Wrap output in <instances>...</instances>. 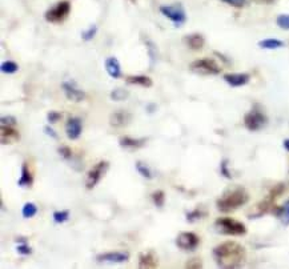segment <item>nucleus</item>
<instances>
[{"mask_svg": "<svg viewBox=\"0 0 289 269\" xmlns=\"http://www.w3.org/2000/svg\"><path fill=\"white\" fill-rule=\"evenodd\" d=\"M213 259L220 268H239L245 260V248L236 241H225L213 248Z\"/></svg>", "mask_w": 289, "mask_h": 269, "instance_id": "1", "label": "nucleus"}, {"mask_svg": "<svg viewBox=\"0 0 289 269\" xmlns=\"http://www.w3.org/2000/svg\"><path fill=\"white\" fill-rule=\"evenodd\" d=\"M249 200V195L248 192L241 187H237L233 190H226L223 193L219 200L216 201V206L220 212L228 213L240 208V206H245Z\"/></svg>", "mask_w": 289, "mask_h": 269, "instance_id": "2", "label": "nucleus"}, {"mask_svg": "<svg viewBox=\"0 0 289 269\" xmlns=\"http://www.w3.org/2000/svg\"><path fill=\"white\" fill-rule=\"evenodd\" d=\"M215 229L221 235L226 236H244L247 227L241 222H237L231 217H220L215 222Z\"/></svg>", "mask_w": 289, "mask_h": 269, "instance_id": "3", "label": "nucleus"}, {"mask_svg": "<svg viewBox=\"0 0 289 269\" xmlns=\"http://www.w3.org/2000/svg\"><path fill=\"white\" fill-rule=\"evenodd\" d=\"M190 69L193 74L204 75V76H208V75H219L221 71L220 65L216 63L213 59L208 58L194 60L193 63H191Z\"/></svg>", "mask_w": 289, "mask_h": 269, "instance_id": "4", "label": "nucleus"}, {"mask_svg": "<svg viewBox=\"0 0 289 269\" xmlns=\"http://www.w3.org/2000/svg\"><path fill=\"white\" fill-rule=\"evenodd\" d=\"M69 12H71V3L67 1V0H63V1L56 3L52 8H49L47 11L44 14V19L48 23H62V21L67 19Z\"/></svg>", "mask_w": 289, "mask_h": 269, "instance_id": "5", "label": "nucleus"}, {"mask_svg": "<svg viewBox=\"0 0 289 269\" xmlns=\"http://www.w3.org/2000/svg\"><path fill=\"white\" fill-rule=\"evenodd\" d=\"M160 12L174 23L175 27H181L187 21V12L181 4L161 5Z\"/></svg>", "mask_w": 289, "mask_h": 269, "instance_id": "6", "label": "nucleus"}, {"mask_svg": "<svg viewBox=\"0 0 289 269\" xmlns=\"http://www.w3.org/2000/svg\"><path fill=\"white\" fill-rule=\"evenodd\" d=\"M267 124H268V117L257 110H252L245 113V116H244V126L251 132L261 131Z\"/></svg>", "mask_w": 289, "mask_h": 269, "instance_id": "7", "label": "nucleus"}, {"mask_svg": "<svg viewBox=\"0 0 289 269\" xmlns=\"http://www.w3.org/2000/svg\"><path fill=\"white\" fill-rule=\"evenodd\" d=\"M110 168V163L101 160L97 164H95L92 168L90 169V172L87 174V179H85V188L87 190H94L96 185L99 184V181L103 179V176L105 174V172Z\"/></svg>", "mask_w": 289, "mask_h": 269, "instance_id": "8", "label": "nucleus"}, {"mask_svg": "<svg viewBox=\"0 0 289 269\" xmlns=\"http://www.w3.org/2000/svg\"><path fill=\"white\" fill-rule=\"evenodd\" d=\"M200 238L199 236L193 232H181L176 237V245L177 248L185 252H192L194 249L199 247Z\"/></svg>", "mask_w": 289, "mask_h": 269, "instance_id": "9", "label": "nucleus"}, {"mask_svg": "<svg viewBox=\"0 0 289 269\" xmlns=\"http://www.w3.org/2000/svg\"><path fill=\"white\" fill-rule=\"evenodd\" d=\"M62 88H63V92L65 97L71 101H75V103H80L85 99V92L83 90H80L79 87L76 85L75 81L69 80V81H64L62 84Z\"/></svg>", "mask_w": 289, "mask_h": 269, "instance_id": "10", "label": "nucleus"}, {"mask_svg": "<svg viewBox=\"0 0 289 269\" xmlns=\"http://www.w3.org/2000/svg\"><path fill=\"white\" fill-rule=\"evenodd\" d=\"M129 260V253L127 251H117V252H105V253H100L96 256V261L97 263H127Z\"/></svg>", "mask_w": 289, "mask_h": 269, "instance_id": "11", "label": "nucleus"}, {"mask_svg": "<svg viewBox=\"0 0 289 269\" xmlns=\"http://www.w3.org/2000/svg\"><path fill=\"white\" fill-rule=\"evenodd\" d=\"M83 132V122L76 116L69 117L65 123V133L69 140H78Z\"/></svg>", "mask_w": 289, "mask_h": 269, "instance_id": "12", "label": "nucleus"}, {"mask_svg": "<svg viewBox=\"0 0 289 269\" xmlns=\"http://www.w3.org/2000/svg\"><path fill=\"white\" fill-rule=\"evenodd\" d=\"M223 79L226 84H229L233 88H237V87L248 84L251 80V76L248 74H225L223 76Z\"/></svg>", "mask_w": 289, "mask_h": 269, "instance_id": "13", "label": "nucleus"}, {"mask_svg": "<svg viewBox=\"0 0 289 269\" xmlns=\"http://www.w3.org/2000/svg\"><path fill=\"white\" fill-rule=\"evenodd\" d=\"M132 115L127 111H117L113 112L110 116V124L112 127H124L128 123H131Z\"/></svg>", "mask_w": 289, "mask_h": 269, "instance_id": "14", "label": "nucleus"}, {"mask_svg": "<svg viewBox=\"0 0 289 269\" xmlns=\"http://www.w3.org/2000/svg\"><path fill=\"white\" fill-rule=\"evenodd\" d=\"M104 67L107 74L110 75L112 79H119V78H121V65L115 56H111V58L105 59Z\"/></svg>", "mask_w": 289, "mask_h": 269, "instance_id": "15", "label": "nucleus"}, {"mask_svg": "<svg viewBox=\"0 0 289 269\" xmlns=\"http://www.w3.org/2000/svg\"><path fill=\"white\" fill-rule=\"evenodd\" d=\"M147 142V139H133V137H128V136H123L119 139V145L124 149H139L145 145Z\"/></svg>", "mask_w": 289, "mask_h": 269, "instance_id": "16", "label": "nucleus"}, {"mask_svg": "<svg viewBox=\"0 0 289 269\" xmlns=\"http://www.w3.org/2000/svg\"><path fill=\"white\" fill-rule=\"evenodd\" d=\"M19 139H20V135H19V132L16 129H14V127L1 126V144L3 145L17 142Z\"/></svg>", "mask_w": 289, "mask_h": 269, "instance_id": "17", "label": "nucleus"}, {"mask_svg": "<svg viewBox=\"0 0 289 269\" xmlns=\"http://www.w3.org/2000/svg\"><path fill=\"white\" fill-rule=\"evenodd\" d=\"M184 42L191 49L197 51V49H201V48L204 47L205 39L201 33H191V35H187L184 37Z\"/></svg>", "mask_w": 289, "mask_h": 269, "instance_id": "18", "label": "nucleus"}, {"mask_svg": "<svg viewBox=\"0 0 289 269\" xmlns=\"http://www.w3.org/2000/svg\"><path fill=\"white\" fill-rule=\"evenodd\" d=\"M32 184H33V176H32L31 171H30V167H28L27 163H23V165H21V176L20 179L17 180V185L21 187V188H31Z\"/></svg>", "mask_w": 289, "mask_h": 269, "instance_id": "19", "label": "nucleus"}, {"mask_svg": "<svg viewBox=\"0 0 289 269\" xmlns=\"http://www.w3.org/2000/svg\"><path fill=\"white\" fill-rule=\"evenodd\" d=\"M126 81L128 84H135V85H142L145 88L152 87V79L148 78L145 75H132V76H127Z\"/></svg>", "mask_w": 289, "mask_h": 269, "instance_id": "20", "label": "nucleus"}, {"mask_svg": "<svg viewBox=\"0 0 289 269\" xmlns=\"http://www.w3.org/2000/svg\"><path fill=\"white\" fill-rule=\"evenodd\" d=\"M139 267L140 268H156L158 267V259L155 257L153 252L140 254L139 256Z\"/></svg>", "mask_w": 289, "mask_h": 269, "instance_id": "21", "label": "nucleus"}, {"mask_svg": "<svg viewBox=\"0 0 289 269\" xmlns=\"http://www.w3.org/2000/svg\"><path fill=\"white\" fill-rule=\"evenodd\" d=\"M273 213L279 217L280 222H283V225L288 227L289 225V199L284 203V206H280L277 209H274Z\"/></svg>", "mask_w": 289, "mask_h": 269, "instance_id": "22", "label": "nucleus"}, {"mask_svg": "<svg viewBox=\"0 0 289 269\" xmlns=\"http://www.w3.org/2000/svg\"><path fill=\"white\" fill-rule=\"evenodd\" d=\"M258 47L263 48V49H279V48L284 47V42L274 39V37H268V39L258 42Z\"/></svg>", "mask_w": 289, "mask_h": 269, "instance_id": "23", "label": "nucleus"}, {"mask_svg": "<svg viewBox=\"0 0 289 269\" xmlns=\"http://www.w3.org/2000/svg\"><path fill=\"white\" fill-rule=\"evenodd\" d=\"M37 213V206L33 203H26L23 208H21V215L24 219H32L33 216H36Z\"/></svg>", "mask_w": 289, "mask_h": 269, "instance_id": "24", "label": "nucleus"}, {"mask_svg": "<svg viewBox=\"0 0 289 269\" xmlns=\"http://www.w3.org/2000/svg\"><path fill=\"white\" fill-rule=\"evenodd\" d=\"M128 96H129V92L127 90H124V88H115V90H112V92L110 94V97L113 101L126 100Z\"/></svg>", "mask_w": 289, "mask_h": 269, "instance_id": "25", "label": "nucleus"}, {"mask_svg": "<svg viewBox=\"0 0 289 269\" xmlns=\"http://www.w3.org/2000/svg\"><path fill=\"white\" fill-rule=\"evenodd\" d=\"M136 171L142 174L144 179L151 180L153 177L152 171L149 169V167H148L147 164H144L143 161H136Z\"/></svg>", "mask_w": 289, "mask_h": 269, "instance_id": "26", "label": "nucleus"}, {"mask_svg": "<svg viewBox=\"0 0 289 269\" xmlns=\"http://www.w3.org/2000/svg\"><path fill=\"white\" fill-rule=\"evenodd\" d=\"M152 201L155 206H158V208H163L164 204H165V193H164L163 190H155L152 195Z\"/></svg>", "mask_w": 289, "mask_h": 269, "instance_id": "27", "label": "nucleus"}, {"mask_svg": "<svg viewBox=\"0 0 289 269\" xmlns=\"http://www.w3.org/2000/svg\"><path fill=\"white\" fill-rule=\"evenodd\" d=\"M0 69H1V72L3 74H15L16 71H19V65L15 63V62H11V60H8V62H4V63H1V65H0Z\"/></svg>", "mask_w": 289, "mask_h": 269, "instance_id": "28", "label": "nucleus"}, {"mask_svg": "<svg viewBox=\"0 0 289 269\" xmlns=\"http://www.w3.org/2000/svg\"><path fill=\"white\" fill-rule=\"evenodd\" d=\"M53 222H56V224H63L69 219V211H55L52 215Z\"/></svg>", "mask_w": 289, "mask_h": 269, "instance_id": "29", "label": "nucleus"}, {"mask_svg": "<svg viewBox=\"0 0 289 269\" xmlns=\"http://www.w3.org/2000/svg\"><path fill=\"white\" fill-rule=\"evenodd\" d=\"M276 24L285 31H289V14H281L276 17Z\"/></svg>", "mask_w": 289, "mask_h": 269, "instance_id": "30", "label": "nucleus"}, {"mask_svg": "<svg viewBox=\"0 0 289 269\" xmlns=\"http://www.w3.org/2000/svg\"><path fill=\"white\" fill-rule=\"evenodd\" d=\"M96 32H97V27L94 24V26H91L88 30L81 32V39H83L84 42H90V40H92V39L95 37Z\"/></svg>", "mask_w": 289, "mask_h": 269, "instance_id": "31", "label": "nucleus"}, {"mask_svg": "<svg viewBox=\"0 0 289 269\" xmlns=\"http://www.w3.org/2000/svg\"><path fill=\"white\" fill-rule=\"evenodd\" d=\"M185 216H187V222H196V220H200L201 217H204L205 212H201L199 208H197V209H194V211L192 212H187V215H185Z\"/></svg>", "mask_w": 289, "mask_h": 269, "instance_id": "32", "label": "nucleus"}, {"mask_svg": "<svg viewBox=\"0 0 289 269\" xmlns=\"http://www.w3.org/2000/svg\"><path fill=\"white\" fill-rule=\"evenodd\" d=\"M58 152L59 155H60L63 158H65V160H72V158H74L71 148L67 147V145H62V147H59Z\"/></svg>", "mask_w": 289, "mask_h": 269, "instance_id": "33", "label": "nucleus"}, {"mask_svg": "<svg viewBox=\"0 0 289 269\" xmlns=\"http://www.w3.org/2000/svg\"><path fill=\"white\" fill-rule=\"evenodd\" d=\"M16 251H17V253L23 254V256H28V254L32 253V248L28 245V244H27L26 240H24V241H21V244L17 245Z\"/></svg>", "mask_w": 289, "mask_h": 269, "instance_id": "34", "label": "nucleus"}, {"mask_svg": "<svg viewBox=\"0 0 289 269\" xmlns=\"http://www.w3.org/2000/svg\"><path fill=\"white\" fill-rule=\"evenodd\" d=\"M62 116H63V115H62L60 112L51 111L47 113V120L49 124H56V123H58L59 120L62 119Z\"/></svg>", "mask_w": 289, "mask_h": 269, "instance_id": "35", "label": "nucleus"}, {"mask_svg": "<svg viewBox=\"0 0 289 269\" xmlns=\"http://www.w3.org/2000/svg\"><path fill=\"white\" fill-rule=\"evenodd\" d=\"M221 1L225 3V4L231 5V7H235V8H242L248 3V0H221Z\"/></svg>", "mask_w": 289, "mask_h": 269, "instance_id": "36", "label": "nucleus"}, {"mask_svg": "<svg viewBox=\"0 0 289 269\" xmlns=\"http://www.w3.org/2000/svg\"><path fill=\"white\" fill-rule=\"evenodd\" d=\"M0 123H1V126L15 127L16 124H17V120H16V117L14 116H3L0 119Z\"/></svg>", "mask_w": 289, "mask_h": 269, "instance_id": "37", "label": "nucleus"}, {"mask_svg": "<svg viewBox=\"0 0 289 269\" xmlns=\"http://www.w3.org/2000/svg\"><path fill=\"white\" fill-rule=\"evenodd\" d=\"M220 174L226 177V179H232L231 172L228 171V160H223L220 164Z\"/></svg>", "mask_w": 289, "mask_h": 269, "instance_id": "38", "label": "nucleus"}, {"mask_svg": "<svg viewBox=\"0 0 289 269\" xmlns=\"http://www.w3.org/2000/svg\"><path fill=\"white\" fill-rule=\"evenodd\" d=\"M148 46V53H149V56H151V60H152V63L156 60V56L153 55V51H156V46L153 44L152 42H149V40H145Z\"/></svg>", "mask_w": 289, "mask_h": 269, "instance_id": "39", "label": "nucleus"}, {"mask_svg": "<svg viewBox=\"0 0 289 269\" xmlns=\"http://www.w3.org/2000/svg\"><path fill=\"white\" fill-rule=\"evenodd\" d=\"M187 268H201L203 264H201V260L200 259H191L187 265H185Z\"/></svg>", "mask_w": 289, "mask_h": 269, "instance_id": "40", "label": "nucleus"}, {"mask_svg": "<svg viewBox=\"0 0 289 269\" xmlns=\"http://www.w3.org/2000/svg\"><path fill=\"white\" fill-rule=\"evenodd\" d=\"M44 132H46V135H47V136L52 137V139H55V140H58L59 139L56 131H55V129H52V128L49 127V126H46V127H44Z\"/></svg>", "mask_w": 289, "mask_h": 269, "instance_id": "41", "label": "nucleus"}, {"mask_svg": "<svg viewBox=\"0 0 289 269\" xmlns=\"http://www.w3.org/2000/svg\"><path fill=\"white\" fill-rule=\"evenodd\" d=\"M156 108H158V107H156V104H153V103H151V104H148L147 106V110L149 113H153V112L156 111Z\"/></svg>", "mask_w": 289, "mask_h": 269, "instance_id": "42", "label": "nucleus"}, {"mask_svg": "<svg viewBox=\"0 0 289 269\" xmlns=\"http://www.w3.org/2000/svg\"><path fill=\"white\" fill-rule=\"evenodd\" d=\"M283 145H284L285 149L289 152V139H285L284 142H283Z\"/></svg>", "mask_w": 289, "mask_h": 269, "instance_id": "43", "label": "nucleus"}]
</instances>
